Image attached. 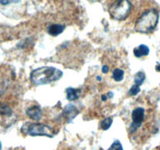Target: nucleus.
Wrapping results in <instances>:
<instances>
[{"label":"nucleus","instance_id":"nucleus-1","mask_svg":"<svg viewBox=\"0 0 160 150\" xmlns=\"http://www.w3.org/2000/svg\"><path fill=\"white\" fill-rule=\"evenodd\" d=\"M63 76V72L59 69L52 67H42L32 70L30 80L35 86L48 85L60 80Z\"/></svg>","mask_w":160,"mask_h":150},{"label":"nucleus","instance_id":"nucleus-2","mask_svg":"<svg viewBox=\"0 0 160 150\" xmlns=\"http://www.w3.org/2000/svg\"><path fill=\"white\" fill-rule=\"evenodd\" d=\"M158 11L155 9H152L144 12L139 17L135 24V30L137 32L147 34L155 30L158 22Z\"/></svg>","mask_w":160,"mask_h":150},{"label":"nucleus","instance_id":"nucleus-3","mask_svg":"<svg viewBox=\"0 0 160 150\" xmlns=\"http://www.w3.org/2000/svg\"><path fill=\"white\" fill-rule=\"evenodd\" d=\"M21 133L24 135H29L32 137L35 136H46L49 138L54 137V131L52 128L39 123L25 122L21 128Z\"/></svg>","mask_w":160,"mask_h":150},{"label":"nucleus","instance_id":"nucleus-4","mask_svg":"<svg viewBox=\"0 0 160 150\" xmlns=\"http://www.w3.org/2000/svg\"><path fill=\"white\" fill-rule=\"evenodd\" d=\"M132 10V4L129 0H117L109 7L110 16L116 21L125 20L130 15Z\"/></svg>","mask_w":160,"mask_h":150},{"label":"nucleus","instance_id":"nucleus-5","mask_svg":"<svg viewBox=\"0 0 160 150\" xmlns=\"http://www.w3.org/2000/svg\"><path fill=\"white\" fill-rule=\"evenodd\" d=\"M145 110L142 107H138L132 112V123L130 124V131L131 133L135 132L139 128H141L144 119Z\"/></svg>","mask_w":160,"mask_h":150},{"label":"nucleus","instance_id":"nucleus-6","mask_svg":"<svg viewBox=\"0 0 160 150\" xmlns=\"http://www.w3.org/2000/svg\"><path fill=\"white\" fill-rule=\"evenodd\" d=\"M79 111L78 109L75 107V105H72V104H68L65 105L63 110L62 116L64 119H66L68 123H70L72 120H73L77 115L78 114Z\"/></svg>","mask_w":160,"mask_h":150},{"label":"nucleus","instance_id":"nucleus-7","mask_svg":"<svg viewBox=\"0 0 160 150\" xmlns=\"http://www.w3.org/2000/svg\"><path fill=\"white\" fill-rule=\"evenodd\" d=\"M26 114L30 119L38 121L42 118V109L38 105H32L26 110Z\"/></svg>","mask_w":160,"mask_h":150},{"label":"nucleus","instance_id":"nucleus-8","mask_svg":"<svg viewBox=\"0 0 160 150\" xmlns=\"http://www.w3.org/2000/svg\"><path fill=\"white\" fill-rule=\"evenodd\" d=\"M65 29V26L62 24H51L48 27V33L52 36H58L63 33Z\"/></svg>","mask_w":160,"mask_h":150},{"label":"nucleus","instance_id":"nucleus-9","mask_svg":"<svg viewBox=\"0 0 160 150\" xmlns=\"http://www.w3.org/2000/svg\"><path fill=\"white\" fill-rule=\"evenodd\" d=\"M81 90L78 88H68L66 89V94H67V99L69 101H75L80 97Z\"/></svg>","mask_w":160,"mask_h":150},{"label":"nucleus","instance_id":"nucleus-10","mask_svg":"<svg viewBox=\"0 0 160 150\" xmlns=\"http://www.w3.org/2000/svg\"><path fill=\"white\" fill-rule=\"evenodd\" d=\"M133 54L138 58L148 56L149 54V48L145 45H140L133 49Z\"/></svg>","mask_w":160,"mask_h":150},{"label":"nucleus","instance_id":"nucleus-11","mask_svg":"<svg viewBox=\"0 0 160 150\" xmlns=\"http://www.w3.org/2000/svg\"><path fill=\"white\" fill-rule=\"evenodd\" d=\"M112 77L115 82H122L124 78V70L118 68L115 69L113 70V73H112Z\"/></svg>","mask_w":160,"mask_h":150},{"label":"nucleus","instance_id":"nucleus-12","mask_svg":"<svg viewBox=\"0 0 160 150\" xmlns=\"http://www.w3.org/2000/svg\"><path fill=\"white\" fill-rule=\"evenodd\" d=\"M144 80H145V73L143 71H138V73L135 74L134 76V84L135 85L141 86L143 83H144Z\"/></svg>","mask_w":160,"mask_h":150},{"label":"nucleus","instance_id":"nucleus-13","mask_svg":"<svg viewBox=\"0 0 160 150\" xmlns=\"http://www.w3.org/2000/svg\"><path fill=\"white\" fill-rule=\"evenodd\" d=\"M12 110L9 105H6L5 103L0 102V114L3 116H11Z\"/></svg>","mask_w":160,"mask_h":150},{"label":"nucleus","instance_id":"nucleus-14","mask_svg":"<svg viewBox=\"0 0 160 150\" xmlns=\"http://www.w3.org/2000/svg\"><path fill=\"white\" fill-rule=\"evenodd\" d=\"M112 122H113V120H112V117H107V118L104 119L101 122V128L104 131H107V130H108L111 128V126L112 124Z\"/></svg>","mask_w":160,"mask_h":150},{"label":"nucleus","instance_id":"nucleus-15","mask_svg":"<svg viewBox=\"0 0 160 150\" xmlns=\"http://www.w3.org/2000/svg\"><path fill=\"white\" fill-rule=\"evenodd\" d=\"M140 91H141L140 86H138V85H135L134 84V85H133V86L130 88V89L129 90L128 94H129V96H137V95H138Z\"/></svg>","mask_w":160,"mask_h":150},{"label":"nucleus","instance_id":"nucleus-16","mask_svg":"<svg viewBox=\"0 0 160 150\" xmlns=\"http://www.w3.org/2000/svg\"><path fill=\"white\" fill-rule=\"evenodd\" d=\"M108 150H123V148H122V144L119 141L115 140Z\"/></svg>","mask_w":160,"mask_h":150},{"label":"nucleus","instance_id":"nucleus-17","mask_svg":"<svg viewBox=\"0 0 160 150\" xmlns=\"http://www.w3.org/2000/svg\"><path fill=\"white\" fill-rule=\"evenodd\" d=\"M20 0H0V4L3 6H7L11 3H17Z\"/></svg>","mask_w":160,"mask_h":150},{"label":"nucleus","instance_id":"nucleus-18","mask_svg":"<svg viewBox=\"0 0 160 150\" xmlns=\"http://www.w3.org/2000/svg\"><path fill=\"white\" fill-rule=\"evenodd\" d=\"M101 71H102L103 73H108L109 71V67L107 65L103 66L102 69H101Z\"/></svg>","mask_w":160,"mask_h":150},{"label":"nucleus","instance_id":"nucleus-19","mask_svg":"<svg viewBox=\"0 0 160 150\" xmlns=\"http://www.w3.org/2000/svg\"><path fill=\"white\" fill-rule=\"evenodd\" d=\"M107 99H108L107 95H102V96H101V100L102 101H106L107 100Z\"/></svg>","mask_w":160,"mask_h":150},{"label":"nucleus","instance_id":"nucleus-20","mask_svg":"<svg viewBox=\"0 0 160 150\" xmlns=\"http://www.w3.org/2000/svg\"><path fill=\"white\" fill-rule=\"evenodd\" d=\"M113 92H108L107 94V96H108V98H109V99H112V97H113Z\"/></svg>","mask_w":160,"mask_h":150},{"label":"nucleus","instance_id":"nucleus-21","mask_svg":"<svg viewBox=\"0 0 160 150\" xmlns=\"http://www.w3.org/2000/svg\"><path fill=\"white\" fill-rule=\"evenodd\" d=\"M155 70H156L157 71H160V63L157 64L156 67H155Z\"/></svg>","mask_w":160,"mask_h":150},{"label":"nucleus","instance_id":"nucleus-22","mask_svg":"<svg viewBox=\"0 0 160 150\" xmlns=\"http://www.w3.org/2000/svg\"><path fill=\"white\" fill-rule=\"evenodd\" d=\"M97 80H98V81H101V77L98 76V77H97Z\"/></svg>","mask_w":160,"mask_h":150},{"label":"nucleus","instance_id":"nucleus-23","mask_svg":"<svg viewBox=\"0 0 160 150\" xmlns=\"http://www.w3.org/2000/svg\"><path fill=\"white\" fill-rule=\"evenodd\" d=\"M0 150H2V142L0 141Z\"/></svg>","mask_w":160,"mask_h":150}]
</instances>
